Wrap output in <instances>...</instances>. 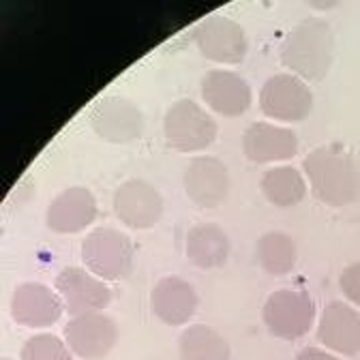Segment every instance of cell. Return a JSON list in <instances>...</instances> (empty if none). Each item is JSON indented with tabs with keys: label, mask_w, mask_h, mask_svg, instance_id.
I'll return each mask as SVG.
<instances>
[{
	"label": "cell",
	"mask_w": 360,
	"mask_h": 360,
	"mask_svg": "<svg viewBox=\"0 0 360 360\" xmlns=\"http://www.w3.org/2000/svg\"><path fill=\"white\" fill-rule=\"evenodd\" d=\"M281 63L304 82H322L335 58V32L322 18L300 20L281 43Z\"/></svg>",
	"instance_id": "6da1fadb"
},
{
	"label": "cell",
	"mask_w": 360,
	"mask_h": 360,
	"mask_svg": "<svg viewBox=\"0 0 360 360\" xmlns=\"http://www.w3.org/2000/svg\"><path fill=\"white\" fill-rule=\"evenodd\" d=\"M313 195L322 204L341 208L360 195V172L356 161L339 146H320L302 161Z\"/></svg>",
	"instance_id": "7a4b0ae2"
},
{
	"label": "cell",
	"mask_w": 360,
	"mask_h": 360,
	"mask_svg": "<svg viewBox=\"0 0 360 360\" xmlns=\"http://www.w3.org/2000/svg\"><path fill=\"white\" fill-rule=\"evenodd\" d=\"M82 262L101 281H120L133 268V243L124 232L95 228L82 240Z\"/></svg>",
	"instance_id": "3957f363"
},
{
	"label": "cell",
	"mask_w": 360,
	"mask_h": 360,
	"mask_svg": "<svg viewBox=\"0 0 360 360\" xmlns=\"http://www.w3.org/2000/svg\"><path fill=\"white\" fill-rule=\"evenodd\" d=\"M163 138L178 153H198L217 140V122L195 101H176L163 118Z\"/></svg>",
	"instance_id": "277c9868"
},
{
	"label": "cell",
	"mask_w": 360,
	"mask_h": 360,
	"mask_svg": "<svg viewBox=\"0 0 360 360\" xmlns=\"http://www.w3.org/2000/svg\"><path fill=\"white\" fill-rule=\"evenodd\" d=\"M262 320L275 337L296 341L304 337L315 322V302L302 290H277L266 298Z\"/></svg>",
	"instance_id": "5b68a950"
},
{
	"label": "cell",
	"mask_w": 360,
	"mask_h": 360,
	"mask_svg": "<svg viewBox=\"0 0 360 360\" xmlns=\"http://www.w3.org/2000/svg\"><path fill=\"white\" fill-rule=\"evenodd\" d=\"M313 108V93L304 79L279 73L266 79L259 90V110L279 122H300Z\"/></svg>",
	"instance_id": "8992f818"
},
{
	"label": "cell",
	"mask_w": 360,
	"mask_h": 360,
	"mask_svg": "<svg viewBox=\"0 0 360 360\" xmlns=\"http://www.w3.org/2000/svg\"><path fill=\"white\" fill-rule=\"evenodd\" d=\"M193 39L198 50L208 60L221 65H238L249 52V41L243 26L225 15L204 18L193 30Z\"/></svg>",
	"instance_id": "52a82bcc"
},
{
	"label": "cell",
	"mask_w": 360,
	"mask_h": 360,
	"mask_svg": "<svg viewBox=\"0 0 360 360\" xmlns=\"http://www.w3.org/2000/svg\"><path fill=\"white\" fill-rule=\"evenodd\" d=\"M65 343L82 360L105 358L118 341V326L105 313L75 315L65 324Z\"/></svg>",
	"instance_id": "ba28073f"
},
{
	"label": "cell",
	"mask_w": 360,
	"mask_h": 360,
	"mask_svg": "<svg viewBox=\"0 0 360 360\" xmlns=\"http://www.w3.org/2000/svg\"><path fill=\"white\" fill-rule=\"evenodd\" d=\"M90 124L101 140L110 144H129L138 140L144 129V116L133 101L110 95L95 103Z\"/></svg>",
	"instance_id": "9c48e42d"
},
{
	"label": "cell",
	"mask_w": 360,
	"mask_h": 360,
	"mask_svg": "<svg viewBox=\"0 0 360 360\" xmlns=\"http://www.w3.org/2000/svg\"><path fill=\"white\" fill-rule=\"evenodd\" d=\"M56 292L60 294L71 318L99 313L112 302V290L105 285V281L79 266H67L60 270L56 277Z\"/></svg>",
	"instance_id": "30bf717a"
},
{
	"label": "cell",
	"mask_w": 360,
	"mask_h": 360,
	"mask_svg": "<svg viewBox=\"0 0 360 360\" xmlns=\"http://www.w3.org/2000/svg\"><path fill=\"white\" fill-rule=\"evenodd\" d=\"M114 214L131 230H148L163 214L161 193L142 178L124 180L114 191Z\"/></svg>",
	"instance_id": "8fae6325"
},
{
	"label": "cell",
	"mask_w": 360,
	"mask_h": 360,
	"mask_svg": "<svg viewBox=\"0 0 360 360\" xmlns=\"http://www.w3.org/2000/svg\"><path fill=\"white\" fill-rule=\"evenodd\" d=\"M187 198L200 208H217L225 202L232 187L230 172L217 157L202 155L187 163L183 174Z\"/></svg>",
	"instance_id": "7c38bea8"
},
{
	"label": "cell",
	"mask_w": 360,
	"mask_h": 360,
	"mask_svg": "<svg viewBox=\"0 0 360 360\" xmlns=\"http://www.w3.org/2000/svg\"><path fill=\"white\" fill-rule=\"evenodd\" d=\"M60 294L43 283H20L11 296V318L26 328H50L63 315Z\"/></svg>",
	"instance_id": "4fadbf2b"
},
{
	"label": "cell",
	"mask_w": 360,
	"mask_h": 360,
	"mask_svg": "<svg viewBox=\"0 0 360 360\" xmlns=\"http://www.w3.org/2000/svg\"><path fill=\"white\" fill-rule=\"evenodd\" d=\"M97 219V200L86 187L60 191L45 212V223L56 234H77Z\"/></svg>",
	"instance_id": "5bb4252c"
},
{
	"label": "cell",
	"mask_w": 360,
	"mask_h": 360,
	"mask_svg": "<svg viewBox=\"0 0 360 360\" xmlns=\"http://www.w3.org/2000/svg\"><path fill=\"white\" fill-rule=\"evenodd\" d=\"M318 339L335 354L356 356L360 352V313L343 300L328 302L320 315Z\"/></svg>",
	"instance_id": "9a60e30c"
},
{
	"label": "cell",
	"mask_w": 360,
	"mask_h": 360,
	"mask_svg": "<svg viewBox=\"0 0 360 360\" xmlns=\"http://www.w3.org/2000/svg\"><path fill=\"white\" fill-rule=\"evenodd\" d=\"M202 97L212 112L228 118L243 116L253 101L251 86L228 69H212L202 77Z\"/></svg>",
	"instance_id": "2e32d148"
},
{
	"label": "cell",
	"mask_w": 360,
	"mask_h": 360,
	"mask_svg": "<svg viewBox=\"0 0 360 360\" xmlns=\"http://www.w3.org/2000/svg\"><path fill=\"white\" fill-rule=\"evenodd\" d=\"M243 153L253 163L290 161L298 153V138L292 129L257 120L243 133Z\"/></svg>",
	"instance_id": "e0dca14e"
},
{
	"label": "cell",
	"mask_w": 360,
	"mask_h": 360,
	"mask_svg": "<svg viewBox=\"0 0 360 360\" xmlns=\"http://www.w3.org/2000/svg\"><path fill=\"white\" fill-rule=\"evenodd\" d=\"M150 307L157 318L167 326L187 324L198 311V294L183 277H163L150 292Z\"/></svg>",
	"instance_id": "ac0fdd59"
},
{
	"label": "cell",
	"mask_w": 360,
	"mask_h": 360,
	"mask_svg": "<svg viewBox=\"0 0 360 360\" xmlns=\"http://www.w3.org/2000/svg\"><path fill=\"white\" fill-rule=\"evenodd\" d=\"M187 257L202 270H212L228 262L232 243L217 223H198L187 234Z\"/></svg>",
	"instance_id": "d6986e66"
},
{
	"label": "cell",
	"mask_w": 360,
	"mask_h": 360,
	"mask_svg": "<svg viewBox=\"0 0 360 360\" xmlns=\"http://www.w3.org/2000/svg\"><path fill=\"white\" fill-rule=\"evenodd\" d=\"M259 189L264 198L281 208L296 206L307 195V180L300 169L292 165H277L264 172L259 180Z\"/></svg>",
	"instance_id": "ffe728a7"
},
{
	"label": "cell",
	"mask_w": 360,
	"mask_h": 360,
	"mask_svg": "<svg viewBox=\"0 0 360 360\" xmlns=\"http://www.w3.org/2000/svg\"><path fill=\"white\" fill-rule=\"evenodd\" d=\"M180 360H230V345L206 324L189 326L178 341Z\"/></svg>",
	"instance_id": "44dd1931"
},
{
	"label": "cell",
	"mask_w": 360,
	"mask_h": 360,
	"mask_svg": "<svg viewBox=\"0 0 360 360\" xmlns=\"http://www.w3.org/2000/svg\"><path fill=\"white\" fill-rule=\"evenodd\" d=\"M257 262L268 275H288L296 266V245L290 234L285 232H266L255 247Z\"/></svg>",
	"instance_id": "7402d4cb"
},
{
	"label": "cell",
	"mask_w": 360,
	"mask_h": 360,
	"mask_svg": "<svg viewBox=\"0 0 360 360\" xmlns=\"http://www.w3.org/2000/svg\"><path fill=\"white\" fill-rule=\"evenodd\" d=\"M22 360H73L65 339L56 335H32L20 352Z\"/></svg>",
	"instance_id": "603a6c76"
},
{
	"label": "cell",
	"mask_w": 360,
	"mask_h": 360,
	"mask_svg": "<svg viewBox=\"0 0 360 360\" xmlns=\"http://www.w3.org/2000/svg\"><path fill=\"white\" fill-rule=\"evenodd\" d=\"M339 288L352 304L360 307V262H354L343 268L339 277Z\"/></svg>",
	"instance_id": "cb8c5ba5"
},
{
	"label": "cell",
	"mask_w": 360,
	"mask_h": 360,
	"mask_svg": "<svg viewBox=\"0 0 360 360\" xmlns=\"http://www.w3.org/2000/svg\"><path fill=\"white\" fill-rule=\"evenodd\" d=\"M294 360H343V358H339L337 354H330V352H326V349L307 345L304 349L298 352V356H296Z\"/></svg>",
	"instance_id": "d4e9b609"
},
{
	"label": "cell",
	"mask_w": 360,
	"mask_h": 360,
	"mask_svg": "<svg viewBox=\"0 0 360 360\" xmlns=\"http://www.w3.org/2000/svg\"><path fill=\"white\" fill-rule=\"evenodd\" d=\"M3 360H11V358H3Z\"/></svg>",
	"instance_id": "484cf974"
}]
</instances>
